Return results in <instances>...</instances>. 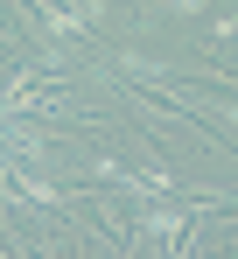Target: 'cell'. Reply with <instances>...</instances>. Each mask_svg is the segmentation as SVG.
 <instances>
[{
  "label": "cell",
  "mask_w": 238,
  "mask_h": 259,
  "mask_svg": "<svg viewBox=\"0 0 238 259\" xmlns=\"http://www.w3.org/2000/svg\"><path fill=\"white\" fill-rule=\"evenodd\" d=\"M196 7H203V0H168V14H196Z\"/></svg>",
  "instance_id": "obj_1"
}]
</instances>
